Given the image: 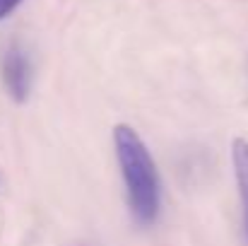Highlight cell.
I'll return each instance as SVG.
<instances>
[{"mask_svg": "<svg viewBox=\"0 0 248 246\" xmlns=\"http://www.w3.org/2000/svg\"><path fill=\"white\" fill-rule=\"evenodd\" d=\"M113 150L125 181L128 205L135 222L152 225L159 215L162 188H159L157 164L152 160L145 140L130 126L118 123L113 128Z\"/></svg>", "mask_w": 248, "mask_h": 246, "instance_id": "1", "label": "cell"}, {"mask_svg": "<svg viewBox=\"0 0 248 246\" xmlns=\"http://www.w3.org/2000/svg\"><path fill=\"white\" fill-rule=\"evenodd\" d=\"M29 63L24 58L22 51L17 49H10L2 58V82L7 87V92L17 99V101H24L27 94H29Z\"/></svg>", "mask_w": 248, "mask_h": 246, "instance_id": "2", "label": "cell"}, {"mask_svg": "<svg viewBox=\"0 0 248 246\" xmlns=\"http://www.w3.org/2000/svg\"><path fill=\"white\" fill-rule=\"evenodd\" d=\"M232 164H234V176L241 196V208H244V232L248 239V140L236 138L232 143Z\"/></svg>", "mask_w": 248, "mask_h": 246, "instance_id": "3", "label": "cell"}, {"mask_svg": "<svg viewBox=\"0 0 248 246\" xmlns=\"http://www.w3.org/2000/svg\"><path fill=\"white\" fill-rule=\"evenodd\" d=\"M19 2H22V0H0V19H5Z\"/></svg>", "mask_w": 248, "mask_h": 246, "instance_id": "4", "label": "cell"}]
</instances>
